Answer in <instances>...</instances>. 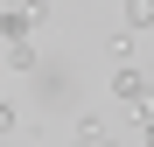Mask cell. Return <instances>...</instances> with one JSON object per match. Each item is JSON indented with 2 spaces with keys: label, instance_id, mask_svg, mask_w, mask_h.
Listing matches in <instances>:
<instances>
[{
  "label": "cell",
  "instance_id": "1",
  "mask_svg": "<svg viewBox=\"0 0 154 147\" xmlns=\"http://www.w3.org/2000/svg\"><path fill=\"white\" fill-rule=\"evenodd\" d=\"M147 91H154V84H147V70H140V63H119V70H112V98H119L133 119H140V105H147Z\"/></svg>",
  "mask_w": 154,
  "mask_h": 147
},
{
  "label": "cell",
  "instance_id": "2",
  "mask_svg": "<svg viewBox=\"0 0 154 147\" xmlns=\"http://www.w3.org/2000/svg\"><path fill=\"white\" fill-rule=\"evenodd\" d=\"M0 63H7V70H21V77H28V70L42 63V49H35V42H7V49H0Z\"/></svg>",
  "mask_w": 154,
  "mask_h": 147
},
{
  "label": "cell",
  "instance_id": "3",
  "mask_svg": "<svg viewBox=\"0 0 154 147\" xmlns=\"http://www.w3.org/2000/svg\"><path fill=\"white\" fill-rule=\"evenodd\" d=\"M0 42H35V21L14 14V7H0Z\"/></svg>",
  "mask_w": 154,
  "mask_h": 147
},
{
  "label": "cell",
  "instance_id": "4",
  "mask_svg": "<svg viewBox=\"0 0 154 147\" xmlns=\"http://www.w3.org/2000/svg\"><path fill=\"white\" fill-rule=\"evenodd\" d=\"M119 14H126V35H147L154 28V0H119Z\"/></svg>",
  "mask_w": 154,
  "mask_h": 147
},
{
  "label": "cell",
  "instance_id": "5",
  "mask_svg": "<svg viewBox=\"0 0 154 147\" xmlns=\"http://www.w3.org/2000/svg\"><path fill=\"white\" fill-rule=\"evenodd\" d=\"M70 147H119V140L98 126V119H77V140H70Z\"/></svg>",
  "mask_w": 154,
  "mask_h": 147
},
{
  "label": "cell",
  "instance_id": "6",
  "mask_svg": "<svg viewBox=\"0 0 154 147\" xmlns=\"http://www.w3.org/2000/svg\"><path fill=\"white\" fill-rule=\"evenodd\" d=\"M105 49H112V70H119V63H133V35H126V28H119V35L105 42Z\"/></svg>",
  "mask_w": 154,
  "mask_h": 147
},
{
  "label": "cell",
  "instance_id": "7",
  "mask_svg": "<svg viewBox=\"0 0 154 147\" xmlns=\"http://www.w3.org/2000/svg\"><path fill=\"white\" fill-rule=\"evenodd\" d=\"M0 7H14V14H28V21H42V14H49V0H0Z\"/></svg>",
  "mask_w": 154,
  "mask_h": 147
},
{
  "label": "cell",
  "instance_id": "8",
  "mask_svg": "<svg viewBox=\"0 0 154 147\" xmlns=\"http://www.w3.org/2000/svg\"><path fill=\"white\" fill-rule=\"evenodd\" d=\"M14 126H21V112L7 105V98H0V133H14Z\"/></svg>",
  "mask_w": 154,
  "mask_h": 147
},
{
  "label": "cell",
  "instance_id": "9",
  "mask_svg": "<svg viewBox=\"0 0 154 147\" xmlns=\"http://www.w3.org/2000/svg\"><path fill=\"white\" fill-rule=\"evenodd\" d=\"M140 126H154V91H147V105H140Z\"/></svg>",
  "mask_w": 154,
  "mask_h": 147
},
{
  "label": "cell",
  "instance_id": "10",
  "mask_svg": "<svg viewBox=\"0 0 154 147\" xmlns=\"http://www.w3.org/2000/svg\"><path fill=\"white\" fill-rule=\"evenodd\" d=\"M140 140H147V147H154V126H140Z\"/></svg>",
  "mask_w": 154,
  "mask_h": 147
},
{
  "label": "cell",
  "instance_id": "11",
  "mask_svg": "<svg viewBox=\"0 0 154 147\" xmlns=\"http://www.w3.org/2000/svg\"><path fill=\"white\" fill-rule=\"evenodd\" d=\"M147 84H154V63H147Z\"/></svg>",
  "mask_w": 154,
  "mask_h": 147
}]
</instances>
